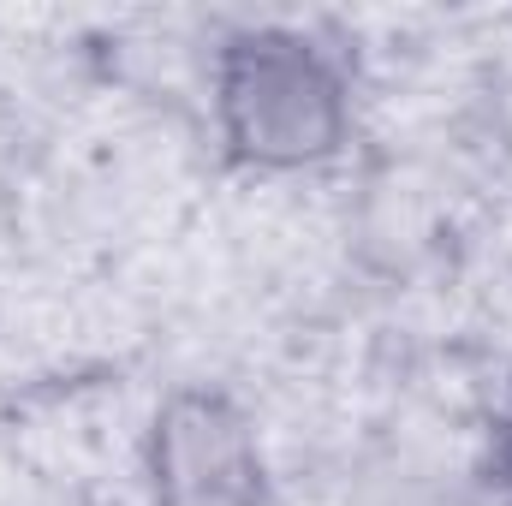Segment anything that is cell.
Returning a JSON list of instances; mask_svg holds the SVG:
<instances>
[{
    "instance_id": "cell-1",
    "label": "cell",
    "mask_w": 512,
    "mask_h": 506,
    "mask_svg": "<svg viewBox=\"0 0 512 506\" xmlns=\"http://www.w3.org/2000/svg\"><path fill=\"white\" fill-rule=\"evenodd\" d=\"M352 66L304 24H239L209 60V120L233 167L280 179L328 167L352 143Z\"/></svg>"
},
{
    "instance_id": "cell-2",
    "label": "cell",
    "mask_w": 512,
    "mask_h": 506,
    "mask_svg": "<svg viewBox=\"0 0 512 506\" xmlns=\"http://www.w3.org/2000/svg\"><path fill=\"white\" fill-rule=\"evenodd\" d=\"M149 506H274V471L251 411L209 387H173L143 429Z\"/></svg>"
},
{
    "instance_id": "cell-3",
    "label": "cell",
    "mask_w": 512,
    "mask_h": 506,
    "mask_svg": "<svg viewBox=\"0 0 512 506\" xmlns=\"http://www.w3.org/2000/svg\"><path fill=\"white\" fill-rule=\"evenodd\" d=\"M483 477H489V489L512 506V376L501 387V399H495V411H489V435H483Z\"/></svg>"
}]
</instances>
